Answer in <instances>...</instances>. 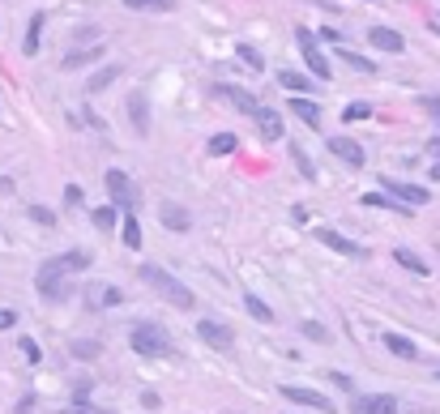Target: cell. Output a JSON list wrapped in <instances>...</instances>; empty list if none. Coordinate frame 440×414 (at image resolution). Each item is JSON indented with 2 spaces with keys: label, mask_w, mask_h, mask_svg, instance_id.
Here are the masks:
<instances>
[{
  "label": "cell",
  "mask_w": 440,
  "mask_h": 414,
  "mask_svg": "<svg viewBox=\"0 0 440 414\" xmlns=\"http://www.w3.org/2000/svg\"><path fill=\"white\" fill-rule=\"evenodd\" d=\"M394 261H398L402 269H411V274H432V265H428L424 257H415L411 248H398V252H394Z\"/></svg>",
  "instance_id": "obj_21"
},
{
  "label": "cell",
  "mask_w": 440,
  "mask_h": 414,
  "mask_svg": "<svg viewBox=\"0 0 440 414\" xmlns=\"http://www.w3.org/2000/svg\"><path fill=\"white\" fill-rule=\"evenodd\" d=\"M120 239H124V244H128L133 252L141 248V227H137V218H133V214H128V218L120 222Z\"/></svg>",
  "instance_id": "obj_27"
},
{
  "label": "cell",
  "mask_w": 440,
  "mask_h": 414,
  "mask_svg": "<svg viewBox=\"0 0 440 414\" xmlns=\"http://www.w3.org/2000/svg\"><path fill=\"white\" fill-rule=\"evenodd\" d=\"M432 158H436V162H432V175L440 180V141H432Z\"/></svg>",
  "instance_id": "obj_44"
},
{
  "label": "cell",
  "mask_w": 440,
  "mask_h": 414,
  "mask_svg": "<svg viewBox=\"0 0 440 414\" xmlns=\"http://www.w3.org/2000/svg\"><path fill=\"white\" fill-rule=\"evenodd\" d=\"M120 299H124V295H120V291H116V286H103V291H98V295H94V291H90V304H98V308H116V304H120Z\"/></svg>",
  "instance_id": "obj_30"
},
{
  "label": "cell",
  "mask_w": 440,
  "mask_h": 414,
  "mask_svg": "<svg viewBox=\"0 0 440 414\" xmlns=\"http://www.w3.org/2000/svg\"><path fill=\"white\" fill-rule=\"evenodd\" d=\"M107 192H111V205H133L137 197H133V180L124 175V171H107Z\"/></svg>",
  "instance_id": "obj_13"
},
{
  "label": "cell",
  "mask_w": 440,
  "mask_h": 414,
  "mask_svg": "<svg viewBox=\"0 0 440 414\" xmlns=\"http://www.w3.org/2000/svg\"><path fill=\"white\" fill-rule=\"evenodd\" d=\"M98 351H103L98 342H73V355H77V359H98Z\"/></svg>",
  "instance_id": "obj_35"
},
{
  "label": "cell",
  "mask_w": 440,
  "mask_h": 414,
  "mask_svg": "<svg viewBox=\"0 0 440 414\" xmlns=\"http://www.w3.org/2000/svg\"><path fill=\"white\" fill-rule=\"evenodd\" d=\"M291 115H300L308 128H317V124H321V103L308 98V94H295V98H291Z\"/></svg>",
  "instance_id": "obj_16"
},
{
  "label": "cell",
  "mask_w": 440,
  "mask_h": 414,
  "mask_svg": "<svg viewBox=\"0 0 440 414\" xmlns=\"http://www.w3.org/2000/svg\"><path fill=\"white\" fill-rule=\"evenodd\" d=\"M295 43H300V51H304V64H308V73H312L317 81H329V77H334V68H329V60L321 56V47H317V34H312L308 26H295Z\"/></svg>",
  "instance_id": "obj_3"
},
{
  "label": "cell",
  "mask_w": 440,
  "mask_h": 414,
  "mask_svg": "<svg viewBox=\"0 0 440 414\" xmlns=\"http://www.w3.org/2000/svg\"><path fill=\"white\" fill-rule=\"evenodd\" d=\"M141 278H145V282H150V286L171 304V308H180V312H188V308L197 304V299H193V291H188L180 278H171L167 269H158V265H141Z\"/></svg>",
  "instance_id": "obj_1"
},
{
  "label": "cell",
  "mask_w": 440,
  "mask_h": 414,
  "mask_svg": "<svg viewBox=\"0 0 440 414\" xmlns=\"http://www.w3.org/2000/svg\"><path fill=\"white\" fill-rule=\"evenodd\" d=\"M385 188H389V192H394V197H398L402 205H411V209H415V205H428V201H432V192H428L424 184H398V180H385Z\"/></svg>",
  "instance_id": "obj_11"
},
{
  "label": "cell",
  "mask_w": 440,
  "mask_h": 414,
  "mask_svg": "<svg viewBox=\"0 0 440 414\" xmlns=\"http://www.w3.org/2000/svg\"><path fill=\"white\" fill-rule=\"evenodd\" d=\"M116 77H120V64H107V68H98V73L90 77V90H86V94H103V90H107Z\"/></svg>",
  "instance_id": "obj_23"
},
{
  "label": "cell",
  "mask_w": 440,
  "mask_h": 414,
  "mask_svg": "<svg viewBox=\"0 0 440 414\" xmlns=\"http://www.w3.org/2000/svg\"><path fill=\"white\" fill-rule=\"evenodd\" d=\"M304 338H312V342H325L329 333H325V325H317V321H304Z\"/></svg>",
  "instance_id": "obj_37"
},
{
  "label": "cell",
  "mask_w": 440,
  "mask_h": 414,
  "mask_svg": "<svg viewBox=\"0 0 440 414\" xmlns=\"http://www.w3.org/2000/svg\"><path fill=\"white\" fill-rule=\"evenodd\" d=\"M278 86L291 90V94H312V90H317V81L304 77V73H295V68H282V73H278Z\"/></svg>",
  "instance_id": "obj_18"
},
{
  "label": "cell",
  "mask_w": 440,
  "mask_h": 414,
  "mask_svg": "<svg viewBox=\"0 0 440 414\" xmlns=\"http://www.w3.org/2000/svg\"><path fill=\"white\" fill-rule=\"evenodd\" d=\"M291 158H295V167H300V171H304V175H312V162H308V154H304V150H300V145H295V150H291Z\"/></svg>",
  "instance_id": "obj_39"
},
{
  "label": "cell",
  "mask_w": 440,
  "mask_h": 414,
  "mask_svg": "<svg viewBox=\"0 0 440 414\" xmlns=\"http://www.w3.org/2000/svg\"><path fill=\"white\" fill-rule=\"evenodd\" d=\"M197 338H201L205 346H214V351H231V346H235V333H231L222 321H197Z\"/></svg>",
  "instance_id": "obj_6"
},
{
  "label": "cell",
  "mask_w": 440,
  "mask_h": 414,
  "mask_svg": "<svg viewBox=\"0 0 440 414\" xmlns=\"http://www.w3.org/2000/svg\"><path fill=\"white\" fill-rule=\"evenodd\" d=\"M64 414H107V410H94V406H86V402H77V406H68Z\"/></svg>",
  "instance_id": "obj_43"
},
{
  "label": "cell",
  "mask_w": 440,
  "mask_h": 414,
  "mask_svg": "<svg viewBox=\"0 0 440 414\" xmlns=\"http://www.w3.org/2000/svg\"><path fill=\"white\" fill-rule=\"evenodd\" d=\"M244 308H248V316H252V321H261V325H270V321H274L270 304H265V299H257V295H244Z\"/></svg>",
  "instance_id": "obj_24"
},
{
  "label": "cell",
  "mask_w": 440,
  "mask_h": 414,
  "mask_svg": "<svg viewBox=\"0 0 440 414\" xmlns=\"http://www.w3.org/2000/svg\"><path fill=\"white\" fill-rule=\"evenodd\" d=\"M432 26H436V30H440V17H436V21H432Z\"/></svg>",
  "instance_id": "obj_45"
},
{
  "label": "cell",
  "mask_w": 440,
  "mask_h": 414,
  "mask_svg": "<svg viewBox=\"0 0 440 414\" xmlns=\"http://www.w3.org/2000/svg\"><path fill=\"white\" fill-rule=\"evenodd\" d=\"M158 222L167 227V231H175V235H184L188 227H193V214L180 205V201H163L158 205Z\"/></svg>",
  "instance_id": "obj_9"
},
{
  "label": "cell",
  "mask_w": 440,
  "mask_h": 414,
  "mask_svg": "<svg viewBox=\"0 0 440 414\" xmlns=\"http://www.w3.org/2000/svg\"><path fill=\"white\" fill-rule=\"evenodd\" d=\"M128 342H133V351L137 355H145V359H163V355H171V338L158 329V325H133V333H128Z\"/></svg>",
  "instance_id": "obj_2"
},
{
  "label": "cell",
  "mask_w": 440,
  "mask_h": 414,
  "mask_svg": "<svg viewBox=\"0 0 440 414\" xmlns=\"http://www.w3.org/2000/svg\"><path fill=\"white\" fill-rule=\"evenodd\" d=\"M364 205H381V209H394V214H406V209H411V205H402L398 197H385V192H368Z\"/></svg>",
  "instance_id": "obj_26"
},
{
  "label": "cell",
  "mask_w": 440,
  "mask_h": 414,
  "mask_svg": "<svg viewBox=\"0 0 440 414\" xmlns=\"http://www.w3.org/2000/svg\"><path fill=\"white\" fill-rule=\"evenodd\" d=\"M368 43H372L377 51H402V47H406L394 26H368Z\"/></svg>",
  "instance_id": "obj_15"
},
{
  "label": "cell",
  "mask_w": 440,
  "mask_h": 414,
  "mask_svg": "<svg viewBox=\"0 0 440 414\" xmlns=\"http://www.w3.org/2000/svg\"><path fill=\"white\" fill-rule=\"evenodd\" d=\"M252 120L261 124V137H265V141H282V120H278V111L257 107V111H252Z\"/></svg>",
  "instance_id": "obj_17"
},
{
  "label": "cell",
  "mask_w": 440,
  "mask_h": 414,
  "mask_svg": "<svg viewBox=\"0 0 440 414\" xmlns=\"http://www.w3.org/2000/svg\"><path fill=\"white\" fill-rule=\"evenodd\" d=\"M235 51H240V60H244L248 68H265V60H261V51H257V47H248V43H240Z\"/></svg>",
  "instance_id": "obj_31"
},
{
  "label": "cell",
  "mask_w": 440,
  "mask_h": 414,
  "mask_svg": "<svg viewBox=\"0 0 440 414\" xmlns=\"http://www.w3.org/2000/svg\"><path fill=\"white\" fill-rule=\"evenodd\" d=\"M338 60H347V64H351V68H359V73H372V68H377L372 60H364V56H355V51H338Z\"/></svg>",
  "instance_id": "obj_33"
},
{
  "label": "cell",
  "mask_w": 440,
  "mask_h": 414,
  "mask_svg": "<svg viewBox=\"0 0 440 414\" xmlns=\"http://www.w3.org/2000/svg\"><path fill=\"white\" fill-rule=\"evenodd\" d=\"M329 154L342 158L347 167H364V145L355 137H329Z\"/></svg>",
  "instance_id": "obj_10"
},
{
  "label": "cell",
  "mask_w": 440,
  "mask_h": 414,
  "mask_svg": "<svg viewBox=\"0 0 440 414\" xmlns=\"http://www.w3.org/2000/svg\"><path fill=\"white\" fill-rule=\"evenodd\" d=\"M385 346H389L398 359H419V346H415L411 338H402V333H385Z\"/></svg>",
  "instance_id": "obj_20"
},
{
  "label": "cell",
  "mask_w": 440,
  "mask_h": 414,
  "mask_svg": "<svg viewBox=\"0 0 440 414\" xmlns=\"http://www.w3.org/2000/svg\"><path fill=\"white\" fill-rule=\"evenodd\" d=\"M81 201H86V197H81V188H77V184H68V188H64V205H81Z\"/></svg>",
  "instance_id": "obj_40"
},
{
  "label": "cell",
  "mask_w": 440,
  "mask_h": 414,
  "mask_svg": "<svg viewBox=\"0 0 440 414\" xmlns=\"http://www.w3.org/2000/svg\"><path fill=\"white\" fill-rule=\"evenodd\" d=\"M30 218H34L39 227H56V214H51V209H43V205H30Z\"/></svg>",
  "instance_id": "obj_36"
},
{
  "label": "cell",
  "mask_w": 440,
  "mask_h": 414,
  "mask_svg": "<svg viewBox=\"0 0 440 414\" xmlns=\"http://www.w3.org/2000/svg\"><path fill=\"white\" fill-rule=\"evenodd\" d=\"M214 94H218L222 103H231V107H240L244 115H252V111L261 107V103H257V98H252V94H248L244 86H214Z\"/></svg>",
  "instance_id": "obj_12"
},
{
  "label": "cell",
  "mask_w": 440,
  "mask_h": 414,
  "mask_svg": "<svg viewBox=\"0 0 440 414\" xmlns=\"http://www.w3.org/2000/svg\"><path fill=\"white\" fill-rule=\"evenodd\" d=\"M282 398L295 402V406H308V410H321V414H334V402L317 389H300V385H282Z\"/></svg>",
  "instance_id": "obj_5"
},
{
  "label": "cell",
  "mask_w": 440,
  "mask_h": 414,
  "mask_svg": "<svg viewBox=\"0 0 440 414\" xmlns=\"http://www.w3.org/2000/svg\"><path fill=\"white\" fill-rule=\"evenodd\" d=\"M436 381H440V368H436Z\"/></svg>",
  "instance_id": "obj_46"
},
{
  "label": "cell",
  "mask_w": 440,
  "mask_h": 414,
  "mask_svg": "<svg viewBox=\"0 0 440 414\" xmlns=\"http://www.w3.org/2000/svg\"><path fill=\"white\" fill-rule=\"evenodd\" d=\"M21 355H26L30 363H39V359H43V355H39V342H34V338H21Z\"/></svg>",
  "instance_id": "obj_38"
},
{
  "label": "cell",
  "mask_w": 440,
  "mask_h": 414,
  "mask_svg": "<svg viewBox=\"0 0 440 414\" xmlns=\"http://www.w3.org/2000/svg\"><path fill=\"white\" fill-rule=\"evenodd\" d=\"M17 325V312L13 308H0V329H13Z\"/></svg>",
  "instance_id": "obj_41"
},
{
  "label": "cell",
  "mask_w": 440,
  "mask_h": 414,
  "mask_svg": "<svg viewBox=\"0 0 440 414\" xmlns=\"http://www.w3.org/2000/svg\"><path fill=\"white\" fill-rule=\"evenodd\" d=\"M351 414H398V398L394 393H368V398H355Z\"/></svg>",
  "instance_id": "obj_8"
},
{
  "label": "cell",
  "mask_w": 440,
  "mask_h": 414,
  "mask_svg": "<svg viewBox=\"0 0 440 414\" xmlns=\"http://www.w3.org/2000/svg\"><path fill=\"white\" fill-rule=\"evenodd\" d=\"M124 111H128V120H133V133H137V137H150V98H145L141 90L128 94Z\"/></svg>",
  "instance_id": "obj_7"
},
{
  "label": "cell",
  "mask_w": 440,
  "mask_h": 414,
  "mask_svg": "<svg viewBox=\"0 0 440 414\" xmlns=\"http://www.w3.org/2000/svg\"><path fill=\"white\" fill-rule=\"evenodd\" d=\"M235 145H240V141H235V133H218V137H210V154H214V158L235 154Z\"/></svg>",
  "instance_id": "obj_25"
},
{
  "label": "cell",
  "mask_w": 440,
  "mask_h": 414,
  "mask_svg": "<svg viewBox=\"0 0 440 414\" xmlns=\"http://www.w3.org/2000/svg\"><path fill=\"white\" fill-rule=\"evenodd\" d=\"M317 239L325 244V248H334V252H342V257H368V248H359V244H351L347 235H338L334 227H321L317 231Z\"/></svg>",
  "instance_id": "obj_14"
},
{
  "label": "cell",
  "mask_w": 440,
  "mask_h": 414,
  "mask_svg": "<svg viewBox=\"0 0 440 414\" xmlns=\"http://www.w3.org/2000/svg\"><path fill=\"white\" fill-rule=\"evenodd\" d=\"M368 115H372V107H368V103H351V107L342 111V120H347V124H355V120H368Z\"/></svg>",
  "instance_id": "obj_34"
},
{
  "label": "cell",
  "mask_w": 440,
  "mask_h": 414,
  "mask_svg": "<svg viewBox=\"0 0 440 414\" xmlns=\"http://www.w3.org/2000/svg\"><path fill=\"white\" fill-rule=\"evenodd\" d=\"M103 56V47L94 43V51H68L64 56V68H81V64H90V60H98Z\"/></svg>",
  "instance_id": "obj_29"
},
{
  "label": "cell",
  "mask_w": 440,
  "mask_h": 414,
  "mask_svg": "<svg viewBox=\"0 0 440 414\" xmlns=\"http://www.w3.org/2000/svg\"><path fill=\"white\" fill-rule=\"evenodd\" d=\"M94 227H98V231H111V227H116V209H111V205H98V209H94Z\"/></svg>",
  "instance_id": "obj_32"
},
{
  "label": "cell",
  "mask_w": 440,
  "mask_h": 414,
  "mask_svg": "<svg viewBox=\"0 0 440 414\" xmlns=\"http://www.w3.org/2000/svg\"><path fill=\"white\" fill-rule=\"evenodd\" d=\"M56 265H60L64 274H81V269L90 265V257H86L81 248H73V252H60V257H56Z\"/></svg>",
  "instance_id": "obj_22"
},
{
  "label": "cell",
  "mask_w": 440,
  "mask_h": 414,
  "mask_svg": "<svg viewBox=\"0 0 440 414\" xmlns=\"http://www.w3.org/2000/svg\"><path fill=\"white\" fill-rule=\"evenodd\" d=\"M124 9H141V13H171L175 0H124Z\"/></svg>",
  "instance_id": "obj_28"
},
{
  "label": "cell",
  "mask_w": 440,
  "mask_h": 414,
  "mask_svg": "<svg viewBox=\"0 0 440 414\" xmlns=\"http://www.w3.org/2000/svg\"><path fill=\"white\" fill-rule=\"evenodd\" d=\"M64 278H68V274H64V269L56 265V257H51V261H43V265H39L34 286H39V295H43V299H64V291H68V282H64Z\"/></svg>",
  "instance_id": "obj_4"
},
{
  "label": "cell",
  "mask_w": 440,
  "mask_h": 414,
  "mask_svg": "<svg viewBox=\"0 0 440 414\" xmlns=\"http://www.w3.org/2000/svg\"><path fill=\"white\" fill-rule=\"evenodd\" d=\"M43 26H47V17H43V13H34V17H30V26H26V38H21V51H26V56H39Z\"/></svg>",
  "instance_id": "obj_19"
},
{
  "label": "cell",
  "mask_w": 440,
  "mask_h": 414,
  "mask_svg": "<svg viewBox=\"0 0 440 414\" xmlns=\"http://www.w3.org/2000/svg\"><path fill=\"white\" fill-rule=\"evenodd\" d=\"M424 107L432 111V120H436V128H440V98H436V94H428V98H424Z\"/></svg>",
  "instance_id": "obj_42"
}]
</instances>
